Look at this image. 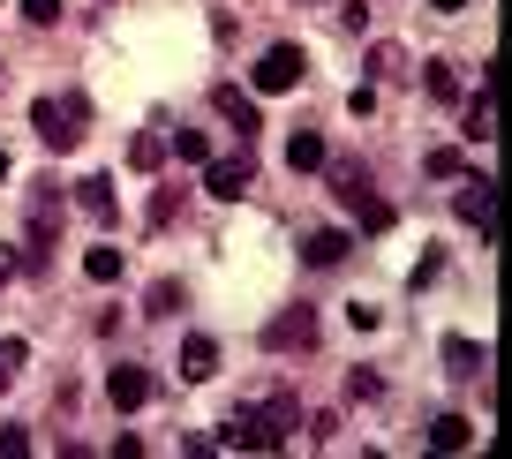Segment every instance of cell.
Masks as SVG:
<instances>
[{"mask_svg":"<svg viewBox=\"0 0 512 459\" xmlns=\"http://www.w3.org/2000/svg\"><path fill=\"white\" fill-rule=\"evenodd\" d=\"M0 452L16 459V452H31V437H23V429H0Z\"/></svg>","mask_w":512,"mask_h":459,"instance_id":"4316f807","label":"cell"},{"mask_svg":"<svg viewBox=\"0 0 512 459\" xmlns=\"http://www.w3.org/2000/svg\"><path fill=\"white\" fill-rule=\"evenodd\" d=\"M76 204H83V211H91V219H98V226H113V211H121V204H113V181H106V174H83V189H76Z\"/></svg>","mask_w":512,"mask_h":459,"instance_id":"5bb4252c","label":"cell"},{"mask_svg":"<svg viewBox=\"0 0 512 459\" xmlns=\"http://www.w3.org/2000/svg\"><path fill=\"white\" fill-rule=\"evenodd\" d=\"M445 369L452 377H482V347L475 339H445Z\"/></svg>","mask_w":512,"mask_h":459,"instance_id":"e0dca14e","label":"cell"},{"mask_svg":"<svg viewBox=\"0 0 512 459\" xmlns=\"http://www.w3.org/2000/svg\"><path fill=\"white\" fill-rule=\"evenodd\" d=\"M324 159H332V151H324L317 128H294V136H287V166H294V174H317Z\"/></svg>","mask_w":512,"mask_h":459,"instance_id":"4fadbf2b","label":"cell"},{"mask_svg":"<svg viewBox=\"0 0 512 459\" xmlns=\"http://www.w3.org/2000/svg\"><path fill=\"white\" fill-rule=\"evenodd\" d=\"M309 8H317V0H309Z\"/></svg>","mask_w":512,"mask_h":459,"instance_id":"4dcf8cb0","label":"cell"},{"mask_svg":"<svg viewBox=\"0 0 512 459\" xmlns=\"http://www.w3.org/2000/svg\"><path fill=\"white\" fill-rule=\"evenodd\" d=\"M16 271H23V249H0V286L16 279Z\"/></svg>","mask_w":512,"mask_h":459,"instance_id":"83f0119b","label":"cell"},{"mask_svg":"<svg viewBox=\"0 0 512 459\" xmlns=\"http://www.w3.org/2000/svg\"><path fill=\"white\" fill-rule=\"evenodd\" d=\"M83 271H91L98 286H113L121 279V249H83Z\"/></svg>","mask_w":512,"mask_h":459,"instance_id":"7402d4cb","label":"cell"},{"mask_svg":"<svg viewBox=\"0 0 512 459\" xmlns=\"http://www.w3.org/2000/svg\"><path fill=\"white\" fill-rule=\"evenodd\" d=\"M460 219L475 226L482 241H497V181H482V174L467 181V189H460Z\"/></svg>","mask_w":512,"mask_h":459,"instance_id":"52a82bcc","label":"cell"},{"mask_svg":"<svg viewBox=\"0 0 512 459\" xmlns=\"http://www.w3.org/2000/svg\"><path fill=\"white\" fill-rule=\"evenodd\" d=\"M422 166H430V181H460V174H467V159L452 151V143H437V151H430Z\"/></svg>","mask_w":512,"mask_h":459,"instance_id":"44dd1931","label":"cell"},{"mask_svg":"<svg viewBox=\"0 0 512 459\" xmlns=\"http://www.w3.org/2000/svg\"><path fill=\"white\" fill-rule=\"evenodd\" d=\"M497 136V106H490V91H475V106H467V143H490Z\"/></svg>","mask_w":512,"mask_h":459,"instance_id":"d6986e66","label":"cell"},{"mask_svg":"<svg viewBox=\"0 0 512 459\" xmlns=\"http://www.w3.org/2000/svg\"><path fill=\"white\" fill-rule=\"evenodd\" d=\"M174 309H181V286H174V279L151 286V317H174Z\"/></svg>","mask_w":512,"mask_h":459,"instance_id":"484cf974","label":"cell"},{"mask_svg":"<svg viewBox=\"0 0 512 459\" xmlns=\"http://www.w3.org/2000/svg\"><path fill=\"white\" fill-rule=\"evenodd\" d=\"M324 166H332V159H324ZM332 181H339V204H347L354 219H362V234H392V219H400V211H392L377 189H369V174H362V166H332Z\"/></svg>","mask_w":512,"mask_h":459,"instance_id":"3957f363","label":"cell"},{"mask_svg":"<svg viewBox=\"0 0 512 459\" xmlns=\"http://www.w3.org/2000/svg\"><path fill=\"white\" fill-rule=\"evenodd\" d=\"M23 362H31V347H23V339H0V399L16 392V377H23Z\"/></svg>","mask_w":512,"mask_h":459,"instance_id":"ac0fdd59","label":"cell"},{"mask_svg":"<svg viewBox=\"0 0 512 459\" xmlns=\"http://www.w3.org/2000/svg\"><path fill=\"white\" fill-rule=\"evenodd\" d=\"M211 106H219V121H234L241 136H256V128H264L256 98H249V91H234V83H211Z\"/></svg>","mask_w":512,"mask_h":459,"instance_id":"8fae6325","label":"cell"},{"mask_svg":"<svg viewBox=\"0 0 512 459\" xmlns=\"http://www.w3.org/2000/svg\"><path fill=\"white\" fill-rule=\"evenodd\" d=\"M23 23H38V31H46V23H61V0H23Z\"/></svg>","mask_w":512,"mask_h":459,"instance_id":"d4e9b609","label":"cell"},{"mask_svg":"<svg viewBox=\"0 0 512 459\" xmlns=\"http://www.w3.org/2000/svg\"><path fill=\"white\" fill-rule=\"evenodd\" d=\"M53 234H61V189H53V181H31V241H23V271L46 264Z\"/></svg>","mask_w":512,"mask_h":459,"instance_id":"277c9868","label":"cell"},{"mask_svg":"<svg viewBox=\"0 0 512 459\" xmlns=\"http://www.w3.org/2000/svg\"><path fill=\"white\" fill-rule=\"evenodd\" d=\"M287 429H294V399H287V392H272L264 407H241L234 422H226V437H219V444H234V452H272Z\"/></svg>","mask_w":512,"mask_h":459,"instance_id":"7a4b0ae2","label":"cell"},{"mask_svg":"<svg viewBox=\"0 0 512 459\" xmlns=\"http://www.w3.org/2000/svg\"><path fill=\"white\" fill-rule=\"evenodd\" d=\"M347 256H354V234H347V226H309V234H302V264L332 271V264H347Z\"/></svg>","mask_w":512,"mask_h":459,"instance_id":"8992f818","label":"cell"},{"mask_svg":"<svg viewBox=\"0 0 512 459\" xmlns=\"http://www.w3.org/2000/svg\"><path fill=\"white\" fill-rule=\"evenodd\" d=\"M31 128L46 136V151H76V143L91 136V98L83 91H46L31 106Z\"/></svg>","mask_w":512,"mask_h":459,"instance_id":"6da1fadb","label":"cell"},{"mask_svg":"<svg viewBox=\"0 0 512 459\" xmlns=\"http://www.w3.org/2000/svg\"><path fill=\"white\" fill-rule=\"evenodd\" d=\"M249 181H256V166H249V159H204V189L219 196V204L249 196Z\"/></svg>","mask_w":512,"mask_h":459,"instance_id":"30bf717a","label":"cell"},{"mask_svg":"<svg viewBox=\"0 0 512 459\" xmlns=\"http://www.w3.org/2000/svg\"><path fill=\"white\" fill-rule=\"evenodd\" d=\"M166 151H174V159H189V166H204V159H211V143H204V128H181V136L166 143Z\"/></svg>","mask_w":512,"mask_h":459,"instance_id":"603a6c76","label":"cell"},{"mask_svg":"<svg viewBox=\"0 0 512 459\" xmlns=\"http://www.w3.org/2000/svg\"><path fill=\"white\" fill-rule=\"evenodd\" d=\"M0 181H8V151H0Z\"/></svg>","mask_w":512,"mask_h":459,"instance_id":"f546056e","label":"cell"},{"mask_svg":"<svg viewBox=\"0 0 512 459\" xmlns=\"http://www.w3.org/2000/svg\"><path fill=\"white\" fill-rule=\"evenodd\" d=\"M467 437H475V429H467L460 414H437L430 422V452H467Z\"/></svg>","mask_w":512,"mask_h":459,"instance_id":"9a60e30c","label":"cell"},{"mask_svg":"<svg viewBox=\"0 0 512 459\" xmlns=\"http://www.w3.org/2000/svg\"><path fill=\"white\" fill-rule=\"evenodd\" d=\"M422 91H430V98H460V68H452V61H430V68H422Z\"/></svg>","mask_w":512,"mask_h":459,"instance_id":"ffe728a7","label":"cell"},{"mask_svg":"<svg viewBox=\"0 0 512 459\" xmlns=\"http://www.w3.org/2000/svg\"><path fill=\"white\" fill-rule=\"evenodd\" d=\"M302 46H272L264 53V61H256V91H294V83H302Z\"/></svg>","mask_w":512,"mask_h":459,"instance_id":"ba28073f","label":"cell"},{"mask_svg":"<svg viewBox=\"0 0 512 459\" xmlns=\"http://www.w3.org/2000/svg\"><path fill=\"white\" fill-rule=\"evenodd\" d=\"M181 377H189V384H211V377H219V339H204V332L181 339Z\"/></svg>","mask_w":512,"mask_h":459,"instance_id":"7c38bea8","label":"cell"},{"mask_svg":"<svg viewBox=\"0 0 512 459\" xmlns=\"http://www.w3.org/2000/svg\"><path fill=\"white\" fill-rule=\"evenodd\" d=\"M377 392H384V384H377V369H354V377H347V399H362V407H369Z\"/></svg>","mask_w":512,"mask_h":459,"instance_id":"cb8c5ba5","label":"cell"},{"mask_svg":"<svg viewBox=\"0 0 512 459\" xmlns=\"http://www.w3.org/2000/svg\"><path fill=\"white\" fill-rule=\"evenodd\" d=\"M128 166H136V174H159V166H166V143L151 136V128H144V136H128Z\"/></svg>","mask_w":512,"mask_h":459,"instance_id":"2e32d148","label":"cell"},{"mask_svg":"<svg viewBox=\"0 0 512 459\" xmlns=\"http://www.w3.org/2000/svg\"><path fill=\"white\" fill-rule=\"evenodd\" d=\"M309 339H317V309H279V317L264 324V347L272 354H302Z\"/></svg>","mask_w":512,"mask_h":459,"instance_id":"5b68a950","label":"cell"},{"mask_svg":"<svg viewBox=\"0 0 512 459\" xmlns=\"http://www.w3.org/2000/svg\"><path fill=\"white\" fill-rule=\"evenodd\" d=\"M106 399H113L121 414H136V407L151 399V369H136V362H113V369H106Z\"/></svg>","mask_w":512,"mask_h":459,"instance_id":"9c48e42d","label":"cell"},{"mask_svg":"<svg viewBox=\"0 0 512 459\" xmlns=\"http://www.w3.org/2000/svg\"><path fill=\"white\" fill-rule=\"evenodd\" d=\"M430 8H437V16H460V8H467V0H430Z\"/></svg>","mask_w":512,"mask_h":459,"instance_id":"f1b7e54d","label":"cell"}]
</instances>
